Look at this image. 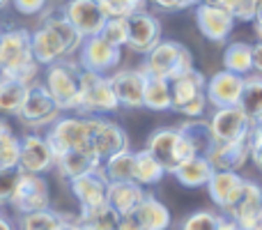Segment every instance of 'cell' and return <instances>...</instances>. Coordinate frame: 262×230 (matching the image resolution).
Wrapping results in <instances>:
<instances>
[{
  "instance_id": "6da1fadb",
  "label": "cell",
  "mask_w": 262,
  "mask_h": 230,
  "mask_svg": "<svg viewBox=\"0 0 262 230\" xmlns=\"http://www.w3.org/2000/svg\"><path fill=\"white\" fill-rule=\"evenodd\" d=\"M83 44V37L78 35L72 28V23L62 16V14H55L49 16L41 23L39 30L30 32V49H32V58L35 62L51 67L58 60L69 58L72 53H76Z\"/></svg>"
},
{
  "instance_id": "7a4b0ae2",
  "label": "cell",
  "mask_w": 262,
  "mask_h": 230,
  "mask_svg": "<svg viewBox=\"0 0 262 230\" xmlns=\"http://www.w3.org/2000/svg\"><path fill=\"white\" fill-rule=\"evenodd\" d=\"M39 74V65L32 58L30 32L26 28L0 32V78L32 86Z\"/></svg>"
},
{
  "instance_id": "3957f363",
  "label": "cell",
  "mask_w": 262,
  "mask_h": 230,
  "mask_svg": "<svg viewBox=\"0 0 262 230\" xmlns=\"http://www.w3.org/2000/svg\"><path fill=\"white\" fill-rule=\"evenodd\" d=\"M81 65L69 58L58 60L51 67H46L44 88L60 113L62 111H78V104H81Z\"/></svg>"
},
{
  "instance_id": "277c9868",
  "label": "cell",
  "mask_w": 262,
  "mask_h": 230,
  "mask_svg": "<svg viewBox=\"0 0 262 230\" xmlns=\"http://www.w3.org/2000/svg\"><path fill=\"white\" fill-rule=\"evenodd\" d=\"M193 69V55L180 41H159L152 51L147 53L143 69L140 72L145 76H154V78H163V81H175V78L184 76Z\"/></svg>"
},
{
  "instance_id": "5b68a950",
  "label": "cell",
  "mask_w": 262,
  "mask_h": 230,
  "mask_svg": "<svg viewBox=\"0 0 262 230\" xmlns=\"http://www.w3.org/2000/svg\"><path fill=\"white\" fill-rule=\"evenodd\" d=\"M88 122V154L95 161L106 163L111 157L129 150V136L120 124L104 115L85 117Z\"/></svg>"
},
{
  "instance_id": "8992f818",
  "label": "cell",
  "mask_w": 262,
  "mask_h": 230,
  "mask_svg": "<svg viewBox=\"0 0 262 230\" xmlns=\"http://www.w3.org/2000/svg\"><path fill=\"white\" fill-rule=\"evenodd\" d=\"M168 86H170V109L186 115L189 120H200L207 106V99H205L207 81L203 74L198 69H191L189 74L170 81Z\"/></svg>"
},
{
  "instance_id": "52a82bcc",
  "label": "cell",
  "mask_w": 262,
  "mask_h": 230,
  "mask_svg": "<svg viewBox=\"0 0 262 230\" xmlns=\"http://www.w3.org/2000/svg\"><path fill=\"white\" fill-rule=\"evenodd\" d=\"M147 150L154 159L159 161V166L163 168V173H175L182 163H186L189 159H193V150L184 140V136L177 129H157L147 138Z\"/></svg>"
},
{
  "instance_id": "ba28073f",
  "label": "cell",
  "mask_w": 262,
  "mask_h": 230,
  "mask_svg": "<svg viewBox=\"0 0 262 230\" xmlns=\"http://www.w3.org/2000/svg\"><path fill=\"white\" fill-rule=\"evenodd\" d=\"M44 140L49 143L53 159L62 157L67 152H88V122L85 117L67 115L60 117L51 131L44 136Z\"/></svg>"
},
{
  "instance_id": "9c48e42d",
  "label": "cell",
  "mask_w": 262,
  "mask_h": 230,
  "mask_svg": "<svg viewBox=\"0 0 262 230\" xmlns=\"http://www.w3.org/2000/svg\"><path fill=\"white\" fill-rule=\"evenodd\" d=\"M118 109V99L111 88L108 76L104 74H81V104H78V113L92 117V115H104Z\"/></svg>"
},
{
  "instance_id": "30bf717a",
  "label": "cell",
  "mask_w": 262,
  "mask_h": 230,
  "mask_svg": "<svg viewBox=\"0 0 262 230\" xmlns=\"http://www.w3.org/2000/svg\"><path fill=\"white\" fill-rule=\"evenodd\" d=\"M9 205H12L21 217L51 210L49 182H46L41 175L21 173V175H18V182H16V189H14L12 198H9Z\"/></svg>"
},
{
  "instance_id": "8fae6325",
  "label": "cell",
  "mask_w": 262,
  "mask_h": 230,
  "mask_svg": "<svg viewBox=\"0 0 262 230\" xmlns=\"http://www.w3.org/2000/svg\"><path fill=\"white\" fill-rule=\"evenodd\" d=\"M239 230H262V194L253 180H244L237 200L223 212Z\"/></svg>"
},
{
  "instance_id": "7c38bea8",
  "label": "cell",
  "mask_w": 262,
  "mask_h": 230,
  "mask_svg": "<svg viewBox=\"0 0 262 230\" xmlns=\"http://www.w3.org/2000/svg\"><path fill=\"white\" fill-rule=\"evenodd\" d=\"M207 124L209 131H212L214 143H235V140L249 138L253 122L237 106H232V109H216Z\"/></svg>"
},
{
  "instance_id": "4fadbf2b",
  "label": "cell",
  "mask_w": 262,
  "mask_h": 230,
  "mask_svg": "<svg viewBox=\"0 0 262 230\" xmlns=\"http://www.w3.org/2000/svg\"><path fill=\"white\" fill-rule=\"evenodd\" d=\"M18 117H21L26 124L32 127H46V124H55L60 120V111L55 109L51 95L46 92L44 86L39 83H32L30 90L26 95V101H23L21 111H18Z\"/></svg>"
},
{
  "instance_id": "5bb4252c",
  "label": "cell",
  "mask_w": 262,
  "mask_h": 230,
  "mask_svg": "<svg viewBox=\"0 0 262 230\" xmlns=\"http://www.w3.org/2000/svg\"><path fill=\"white\" fill-rule=\"evenodd\" d=\"M161 41V21L149 12L127 18V46L136 53H149Z\"/></svg>"
},
{
  "instance_id": "9a60e30c",
  "label": "cell",
  "mask_w": 262,
  "mask_h": 230,
  "mask_svg": "<svg viewBox=\"0 0 262 230\" xmlns=\"http://www.w3.org/2000/svg\"><path fill=\"white\" fill-rule=\"evenodd\" d=\"M53 166H55V159L49 143L44 140V136L28 134L21 140V152H18L16 168L21 173H28V175H41V173L51 171Z\"/></svg>"
},
{
  "instance_id": "2e32d148",
  "label": "cell",
  "mask_w": 262,
  "mask_h": 230,
  "mask_svg": "<svg viewBox=\"0 0 262 230\" xmlns=\"http://www.w3.org/2000/svg\"><path fill=\"white\" fill-rule=\"evenodd\" d=\"M69 186H72L74 198H76L78 205H81V214H90V212H97V210L106 207L108 180L104 177L101 168L95 173H90V175H83V177L72 180Z\"/></svg>"
},
{
  "instance_id": "e0dca14e",
  "label": "cell",
  "mask_w": 262,
  "mask_h": 230,
  "mask_svg": "<svg viewBox=\"0 0 262 230\" xmlns=\"http://www.w3.org/2000/svg\"><path fill=\"white\" fill-rule=\"evenodd\" d=\"M81 53H78V60H81V69L83 72H92V74H101L108 72V69H115L122 58L120 49L115 46H108L104 39L99 37H88L81 44Z\"/></svg>"
},
{
  "instance_id": "ac0fdd59",
  "label": "cell",
  "mask_w": 262,
  "mask_h": 230,
  "mask_svg": "<svg viewBox=\"0 0 262 230\" xmlns=\"http://www.w3.org/2000/svg\"><path fill=\"white\" fill-rule=\"evenodd\" d=\"M62 16L72 23V28L83 37V39L97 37L101 30V26H104V21H106L104 14L99 12L97 0H72V3H67Z\"/></svg>"
},
{
  "instance_id": "d6986e66",
  "label": "cell",
  "mask_w": 262,
  "mask_h": 230,
  "mask_svg": "<svg viewBox=\"0 0 262 230\" xmlns=\"http://www.w3.org/2000/svg\"><path fill=\"white\" fill-rule=\"evenodd\" d=\"M242 88H244V78L223 69V72L214 74L205 86V99L216 109H232V106L239 104Z\"/></svg>"
},
{
  "instance_id": "ffe728a7",
  "label": "cell",
  "mask_w": 262,
  "mask_h": 230,
  "mask_svg": "<svg viewBox=\"0 0 262 230\" xmlns=\"http://www.w3.org/2000/svg\"><path fill=\"white\" fill-rule=\"evenodd\" d=\"M195 21L198 28L209 41H226V37L232 32L235 21L232 16L221 9L216 3H203L195 7Z\"/></svg>"
},
{
  "instance_id": "44dd1931",
  "label": "cell",
  "mask_w": 262,
  "mask_h": 230,
  "mask_svg": "<svg viewBox=\"0 0 262 230\" xmlns=\"http://www.w3.org/2000/svg\"><path fill=\"white\" fill-rule=\"evenodd\" d=\"M108 81L115 92L118 106H127V109H140V106H143L145 74L140 72V69H122V72H115V76H111Z\"/></svg>"
},
{
  "instance_id": "7402d4cb",
  "label": "cell",
  "mask_w": 262,
  "mask_h": 230,
  "mask_svg": "<svg viewBox=\"0 0 262 230\" xmlns=\"http://www.w3.org/2000/svg\"><path fill=\"white\" fill-rule=\"evenodd\" d=\"M214 171L237 173L249 159V138L235 140V143H214L209 154L205 157Z\"/></svg>"
},
{
  "instance_id": "603a6c76",
  "label": "cell",
  "mask_w": 262,
  "mask_h": 230,
  "mask_svg": "<svg viewBox=\"0 0 262 230\" xmlns=\"http://www.w3.org/2000/svg\"><path fill=\"white\" fill-rule=\"evenodd\" d=\"M145 198L143 186H138L136 182H108L106 189V207L111 212H115L118 217H129L136 212L140 203Z\"/></svg>"
},
{
  "instance_id": "cb8c5ba5",
  "label": "cell",
  "mask_w": 262,
  "mask_h": 230,
  "mask_svg": "<svg viewBox=\"0 0 262 230\" xmlns=\"http://www.w3.org/2000/svg\"><path fill=\"white\" fill-rule=\"evenodd\" d=\"M242 186H244V177H242L239 173H221V171H214L212 180L207 182L209 196H212V200L223 210V212H226V210L237 200V196H239Z\"/></svg>"
},
{
  "instance_id": "d4e9b609",
  "label": "cell",
  "mask_w": 262,
  "mask_h": 230,
  "mask_svg": "<svg viewBox=\"0 0 262 230\" xmlns=\"http://www.w3.org/2000/svg\"><path fill=\"white\" fill-rule=\"evenodd\" d=\"M18 230H78V226L76 214H60L55 210H44V212L21 217Z\"/></svg>"
},
{
  "instance_id": "484cf974",
  "label": "cell",
  "mask_w": 262,
  "mask_h": 230,
  "mask_svg": "<svg viewBox=\"0 0 262 230\" xmlns=\"http://www.w3.org/2000/svg\"><path fill=\"white\" fill-rule=\"evenodd\" d=\"M140 230H168L170 228V212L159 198L145 194L143 203L134 212Z\"/></svg>"
},
{
  "instance_id": "4316f807",
  "label": "cell",
  "mask_w": 262,
  "mask_h": 230,
  "mask_svg": "<svg viewBox=\"0 0 262 230\" xmlns=\"http://www.w3.org/2000/svg\"><path fill=\"white\" fill-rule=\"evenodd\" d=\"M237 109L249 117L253 124H260L262 120V76L260 74H249L244 76V88Z\"/></svg>"
},
{
  "instance_id": "83f0119b",
  "label": "cell",
  "mask_w": 262,
  "mask_h": 230,
  "mask_svg": "<svg viewBox=\"0 0 262 230\" xmlns=\"http://www.w3.org/2000/svg\"><path fill=\"white\" fill-rule=\"evenodd\" d=\"M184 140L191 145L195 157H207L209 150L214 148V138H212V131H209V124L205 120H189V122H182L177 127Z\"/></svg>"
},
{
  "instance_id": "f1b7e54d",
  "label": "cell",
  "mask_w": 262,
  "mask_h": 230,
  "mask_svg": "<svg viewBox=\"0 0 262 230\" xmlns=\"http://www.w3.org/2000/svg\"><path fill=\"white\" fill-rule=\"evenodd\" d=\"M175 180L180 182L182 186H189V189H195V186H205L214 175V168L209 166V161L205 157H193L186 163H182L175 173Z\"/></svg>"
},
{
  "instance_id": "f546056e",
  "label": "cell",
  "mask_w": 262,
  "mask_h": 230,
  "mask_svg": "<svg viewBox=\"0 0 262 230\" xmlns=\"http://www.w3.org/2000/svg\"><path fill=\"white\" fill-rule=\"evenodd\" d=\"M55 166H58V171L72 182V180H76V177L90 175V173L99 171L101 163L95 161L88 152H67V154L55 159Z\"/></svg>"
},
{
  "instance_id": "4dcf8cb0",
  "label": "cell",
  "mask_w": 262,
  "mask_h": 230,
  "mask_svg": "<svg viewBox=\"0 0 262 230\" xmlns=\"http://www.w3.org/2000/svg\"><path fill=\"white\" fill-rule=\"evenodd\" d=\"M223 67L226 72L237 74V76H249L253 72V55H251V44L246 41H232L226 46L223 53Z\"/></svg>"
},
{
  "instance_id": "1f68e13d",
  "label": "cell",
  "mask_w": 262,
  "mask_h": 230,
  "mask_svg": "<svg viewBox=\"0 0 262 230\" xmlns=\"http://www.w3.org/2000/svg\"><path fill=\"white\" fill-rule=\"evenodd\" d=\"M163 168L159 166V161L147 152V150H140V152H134V171H131V177L138 186L145 184H159L163 180Z\"/></svg>"
},
{
  "instance_id": "d6a6232c",
  "label": "cell",
  "mask_w": 262,
  "mask_h": 230,
  "mask_svg": "<svg viewBox=\"0 0 262 230\" xmlns=\"http://www.w3.org/2000/svg\"><path fill=\"white\" fill-rule=\"evenodd\" d=\"M143 106L149 111H168L170 109V86H168V81L154 78V76H145Z\"/></svg>"
},
{
  "instance_id": "836d02e7",
  "label": "cell",
  "mask_w": 262,
  "mask_h": 230,
  "mask_svg": "<svg viewBox=\"0 0 262 230\" xmlns=\"http://www.w3.org/2000/svg\"><path fill=\"white\" fill-rule=\"evenodd\" d=\"M28 90H30V86H26V83L12 81V78H0V111L7 115H18Z\"/></svg>"
},
{
  "instance_id": "e575fe53",
  "label": "cell",
  "mask_w": 262,
  "mask_h": 230,
  "mask_svg": "<svg viewBox=\"0 0 262 230\" xmlns=\"http://www.w3.org/2000/svg\"><path fill=\"white\" fill-rule=\"evenodd\" d=\"M131 171H134V152L131 150H124V152L111 157L106 163H101V173L108 182H134Z\"/></svg>"
},
{
  "instance_id": "d590c367",
  "label": "cell",
  "mask_w": 262,
  "mask_h": 230,
  "mask_svg": "<svg viewBox=\"0 0 262 230\" xmlns=\"http://www.w3.org/2000/svg\"><path fill=\"white\" fill-rule=\"evenodd\" d=\"M18 152H21V138H16L12 127L0 120V168H16Z\"/></svg>"
},
{
  "instance_id": "8d00e7d4",
  "label": "cell",
  "mask_w": 262,
  "mask_h": 230,
  "mask_svg": "<svg viewBox=\"0 0 262 230\" xmlns=\"http://www.w3.org/2000/svg\"><path fill=\"white\" fill-rule=\"evenodd\" d=\"M99 12L104 14V18H122L127 21L134 14L145 12V3L140 0H97Z\"/></svg>"
},
{
  "instance_id": "74e56055",
  "label": "cell",
  "mask_w": 262,
  "mask_h": 230,
  "mask_svg": "<svg viewBox=\"0 0 262 230\" xmlns=\"http://www.w3.org/2000/svg\"><path fill=\"white\" fill-rule=\"evenodd\" d=\"M118 219V214L111 212L108 207H101L90 214H76V226L78 230H115Z\"/></svg>"
},
{
  "instance_id": "f35d334b",
  "label": "cell",
  "mask_w": 262,
  "mask_h": 230,
  "mask_svg": "<svg viewBox=\"0 0 262 230\" xmlns=\"http://www.w3.org/2000/svg\"><path fill=\"white\" fill-rule=\"evenodd\" d=\"M97 37L104 39L108 46L122 49V46H127V21H122V18H106Z\"/></svg>"
},
{
  "instance_id": "ab89813d",
  "label": "cell",
  "mask_w": 262,
  "mask_h": 230,
  "mask_svg": "<svg viewBox=\"0 0 262 230\" xmlns=\"http://www.w3.org/2000/svg\"><path fill=\"white\" fill-rule=\"evenodd\" d=\"M221 9H226L228 14L232 16V21H253L260 12V3L255 0H246V3H237V0H221L216 3Z\"/></svg>"
},
{
  "instance_id": "60d3db41",
  "label": "cell",
  "mask_w": 262,
  "mask_h": 230,
  "mask_svg": "<svg viewBox=\"0 0 262 230\" xmlns=\"http://www.w3.org/2000/svg\"><path fill=\"white\" fill-rule=\"evenodd\" d=\"M223 214L209 212V210H200V212L191 214L189 219H184L180 230H216L219 223H221Z\"/></svg>"
},
{
  "instance_id": "b9f144b4",
  "label": "cell",
  "mask_w": 262,
  "mask_h": 230,
  "mask_svg": "<svg viewBox=\"0 0 262 230\" xmlns=\"http://www.w3.org/2000/svg\"><path fill=\"white\" fill-rule=\"evenodd\" d=\"M18 175H21L18 168H0V205L9 203L14 189H16Z\"/></svg>"
},
{
  "instance_id": "7bdbcfd3",
  "label": "cell",
  "mask_w": 262,
  "mask_h": 230,
  "mask_svg": "<svg viewBox=\"0 0 262 230\" xmlns=\"http://www.w3.org/2000/svg\"><path fill=\"white\" fill-rule=\"evenodd\" d=\"M260 143H262V129H260V124H253L251 127V134H249V159H253V163L258 168H262Z\"/></svg>"
},
{
  "instance_id": "ee69618b",
  "label": "cell",
  "mask_w": 262,
  "mask_h": 230,
  "mask_svg": "<svg viewBox=\"0 0 262 230\" xmlns=\"http://www.w3.org/2000/svg\"><path fill=\"white\" fill-rule=\"evenodd\" d=\"M14 7L18 9L21 14H37V12H41V9L46 7V3H41V0H18V3H14Z\"/></svg>"
},
{
  "instance_id": "f6af8a7d",
  "label": "cell",
  "mask_w": 262,
  "mask_h": 230,
  "mask_svg": "<svg viewBox=\"0 0 262 230\" xmlns=\"http://www.w3.org/2000/svg\"><path fill=\"white\" fill-rule=\"evenodd\" d=\"M191 5H193L191 0H180V3H177V0H159L157 7H161V9H172V12H177V9H189Z\"/></svg>"
},
{
  "instance_id": "bcb514c9",
  "label": "cell",
  "mask_w": 262,
  "mask_h": 230,
  "mask_svg": "<svg viewBox=\"0 0 262 230\" xmlns=\"http://www.w3.org/2000/svg\"><path fill=\"white\" fill-rule=\"evenodd\" d=\"M251 55H253V74L262 72V41L251 44Z\"/></svg>"
},
{
  "instance_id": "7dc6e473",
  "label": "cell",
  "mask_w": 262,
  "mask_h": 230,
  "mask_svg": "<svg viewBox=\"0 0 262 230\" xmlns=\"http://www.w3.org/2000/svg\"><path fill=\"white\" fill-rule=\"evenodd\" d=\"M115 230H140V226H138V221H136L134 214H129V217L118 219V228Z\"/></svg>"
},
{
  "instance_id": "c3c4849f",
  "label": "cell",
  "mask_w": 262,
  "mask_h": 230,
  "mask_svg": "<svg viewBox=\"0 0 262 230\" xmlns=\"http://www.w3.org/2000/svg\"><path fill=\"white\" fill-rule=\"evenodd\" d=\"M0 230H14V226H12V221H9L5 214H0Z\"/></svg>"
},
{
  "instance_id": "681fc988",
  "label": "cell",
  "mask_w": 262,
  "mask_h": 230,
  "mask_svg": "<svg viewBox=\"0 0 262 230\" xmlns=\"http://www.w3.org/2000/svg\"><path fill=\"white\" fill-rule=\"evenodd\" d=\"M3 7H7V3H3V0H0V9H3Z\"/></svg>"
}]
</instances>
